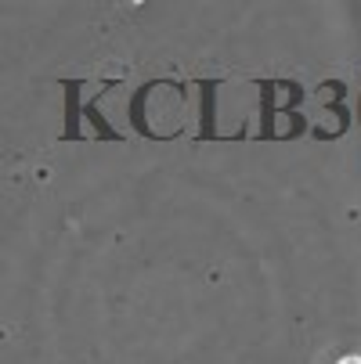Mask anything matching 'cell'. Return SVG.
<instances>
[{
  "mask_svg": "<svg viewBox=\"0 0 361 364\" xmlns=\"http://www.w3.org/2000/svg\"><path fill=\"white\" fill-rule=\"evenodd\" d=\"M340 364H361V357H354V353H350V357H343Z\"/></svg>",
  "mask_w": 361,
  "mask_h": 364,
  "instance_id": "cell-1",
  "label": "cell"
}]
</instances>
